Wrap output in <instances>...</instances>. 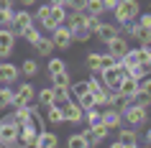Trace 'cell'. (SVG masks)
<instances>
[{
    "label": "cell",
    "instance_id": "cell-30",
    "mask_svg": "<svg viewBox=\"0 0 151 148\" xmlns=\"http://www.w3.org/2000/svg\"><path fill=\"white\" fill-rule=\"evenodd\" d=\"M67 100H72L69 87H54V105H64Z\"/></svg>",
    "mask_w": 151,
    "mask_h": 148
},
{
    "label": "cell",
    "instance_id": "cell-1",
    "mask_svg": "<svg viewBox=\"0 0 151 148\" xmlns=\"http://www.w3.org/2000/svg\"><path fill=\"white\" fill-rule=\"evenodd\" d=\"M123 115V123H128L131 128H143V125L149 123V107H143L138 102H128V107L120 112Z\"/></svg>",
    "mask_w": 151,
    "mask_h": 148
},
{
    "label": "cell",
    "instance_id": "cell-24",
    "mask_svg": "<svg viewBox=\"0 0 151 148\" xmlns=\"http://www.w3.org/2000/svg\"><path fill=\"white\" fill-rule=\"evenodd\" d=\"M18 36H21L23 41H28V44L33 46V44H36V41L41 39V31H39V26H33V23H31V26H26V28H23L21 33H18Z\"/></svg>",
    "mask_w": 151,
    "mask_h": 148
},
{
    "label": "cell",
    "instance_id": "cell-33",
    "mask_svg": "<svg viewBox=\"0 0 151 148\" xmlns=\"http://www.w3.org/2000/svg\"><path fill=\"white\" fill-rule=\"evenodd\" d=\"M90 87H87V79H77V82H72L69 84V92H72V97H80V94H85Z\"/></svg>",
    "mask_w": 151,
    "mask_h": 148
},
{
    "label": "cell",
    "instance_id": "cell-10",
    "mask_svg": "<svg viewBox=\"0 0 151 148\" xmlns=\"http://www.w3.org/2000/svg\"><path fill=\"white\" fill-rule=\"evenodd\" d=\"M115 92H118L120 97H128V100H133V94L138 92V79H133L131 74H126V71H123V77H120L118 89H115Z\"/></svg>",
    "mask_w": 151,
    "mask_h": 148
},
{
    "label": "cell",
    "instance_id": "cell-50",
    "mask_svg": "<svg viewBox=\"0 0 151 148\" xmlns=\"http://www.w3.org/2000/svg\"><path fill=\"white\" fill-rule=\"evenodd\" d=\"M146 143H151V128H149V133H146Z\"/></svg>",
    "mask_w": 151,
    "mask_h": 148
},
{
    "label": "cell",
    "instance_id": "cell-9",
    "mask_svg": "<svg viewBox=\"0 0 151 148\" xmlns=\"http://www.w3.org/2000/svg\"><path fill=\"white\" fill-rule=\"evenodd\" d=\"M21 77V66L10 64L8 59H0V84H16Z\"/></svg>",
    "mask_w": 151,
    "mask_h": 148
},
{
    "label": "cell",
    "instance_id": "cell-44",
    "mask_svg": "<svg viewBox=\"0 0 151 148\" xmlns=\"http://www.w3.org/2000/svg\"><path fill=\"white\" fill-rule=\"evenodd\" d=\"M136 59L141 64H149V46H138L136 49Z\"/></svg>",
    "mask_w": 151,
    "mask_h": 148
},
{
    "label": "cell",
    "instance_id": "cell-13",
    "mask_svg": "<svg viewBox=\"0 0 151 148\" xmlns=\"http://www.w3.org/2000/svg\"><path fill=\"white\" fill-rule=\"evenodd\" d=\"M118 33H120L118 23H103V21H100V26L95 28V36H97L100 41H103V44H108L110 39H115Z\"/></svg>",
    "mask_w": 151,
    "mask_h": 148
},
{
    "label": "cell",
    "instance_id": "cell-46",
    "mask_svg": "<svg viewBox=\"0 0 151 148\" xmlns=\"http://www.w3.org/2000/svg\"><path fill=\"white\" fill-rule=\"evenodd\" d=\"M103 5H105V10H115V5H118V0H103Z\"/></svg>",
    "mask_w": 151,
    "mask_h": 148
},
{
    "label": "cell",
    "instance_id": "cell-15",
    "mask_svg": "<svg viewBox=\"0 0 151 148\" xmlns=\"http://www.w3.org/2000/svg\"><path fill=\"white\" fill-rule=\"evenodd\" d=\"M123 148H136L138 146V133L133 128H118V138H115Z\"/></svg>",
    "mask_w": 151,
    "mask_h": 148
},
{
    "label": "cell",
    "instance_id": "cell-48",
    "mask_svg": "<svg viewBox=\"0 0 151 148\" xmlns=\"http://www.w3.org/2000/svg\"><path fill=\"white\" fill-rule=\"evenodd\" d=\"M39 0H21V5H36Z\"/></svg>",
    "mask_w": 151,
    "mask_h": 148
},
{
    "label": "cell",
    "instance_id": "cell-21",
    "mask_svg": "<svg viewBox=\"0 0 151 148\" xmlns=\"http://www.w3.org/2000/svg\"><path fill=\"white\" fill-rule=\"evenodd\" d=\"M33 49H36V54H39V56H51L56 46H54V41H51V36H49V39H44V36H41V39L33 44Z\"/></svg>",
    "mask_w": 151,
    "mask_h": 148
},
{
    "label": "cell",
    "instance_id": "cell-20",
    "mask_svg": "<svg viewBox=\"0 0 151 148\" xmlns=\"http://www.w3.org/2000/svg\"><path fill=\"white\" fill-rule=\"evenodd\" d=\"M36 105L39 107H51L54 105V87H44L41 92H36Z\"/></svg>",
    "mask_w": 151,
    "mask_h": 148
},
{
    "label": "cell",
    "instance_id": "cell-29",
    "mask_svg": "<svg viewBox=\"0 0 151 148\" xmlns=\"http://www.w3.org/2000/svg\"><path fill=\"white\" fill-rule=\"evenodd\" d=\"M85 13H90V16H103L105 13L103 0H87V3H85Z\"/></svg>",
    "mask_w": 151,
    "mask_h": 148
},
{
    "label": "cell",
    "instance_id": "cell-4",
    "mask_svg": "<svg viewBox=\"0 0 151 148\" xmlns=\"http://www.w3.org/2000/svg\"><path fill=\"white\" fill-rule=\"evenodd\" d=\"M62 115H64V123H72V125H80L82 117H85V110L80 107L77 100H67L62 105Z\"/></svg>",
    "mask_w": 151,
    "mask_h": 148
},
{
    "label": "cell",
    "instance_id": "cell-3",
    "mask_svg": "<svg viewBox=\"0 0 151 148\" xmlns=\"http://www.w3.org/2000/svg\"><path fill=\"white\" fill-rule=\"evenodd\" d=\"M18 130H21V125L16 123L13 112L5 115L0 120V146H16L18 143Z\"/></svg>",
    "mask_w": 151,
    "mask_h": 148
},
{
    "label": "cell",
    "instance_id": "cell-31",
    "mask_svg": "<svg viewBox=\"0 0 151 148\" xmlns=\"http://www.w3.org/2000/svg\"><path fill=\"white\" fill-rule=\"evenodd\" d=\"M77 102H80V107L82 110H90V107H97V102H95V94L90 92H85V94H80V97H77Z\"/></svg>",
    "mask_w": 151,
    "mask_h": 148
},
{
    "label": "cell",
    "instance_id": "cell-39",
    "mask_svg": "<svg viewBox=\"0 0 151 148\" xmlns=\"http://www.w3.org/2000/svg\"><path fill=\"white\" fill-rule=\"evenodd\" d=\"M90 36H92V31H90L87 26H82V28H74V31H72V39H74V41H87Z\"/></svg>",
    "mask_w": 151,
    "mask_h": 148
},
{
    "label": "cell",
    "instance_id": "cell-40",
    "mask_svg": "<svg viewBox=\"0 0 151 148\" xmlns=\"http://www.w3.org/2000/svg\"><path fill=\"white\" fill-rule=\"evenodd\" d=\"M82 135H85V140H87V146H97V143H103V140L92 133V128H90V125H87V128H82Z\"/></svg>",
    "mask_w": 151,
    "mask_h": 148
},
{
    "label": "cell",
    "instance_id": "cell-18",
    "mask_svg": "<svg viewBox=\"0 0 151 148\" xmlns=\"http://www.w3.org/2000/svg\"><path fill=\"white\" fill-rule=\"evenodd\" d=\"M59 146V135L51 130H41L39 135H36V148H54Z\"/></svg>",
    "mask_w": 151,
    "mask_h": 148
},
{
    "label": "cell",
    "instance_id": "cell-37",
    "mask_svg": "<svg viewBox=\"0 0 151 148\" xmlns=\"http://www.w3.org/2000/svg\"><path fill=\"white\" fill-rule=\"evenodd\" d=\"M87 125H95V123H100V110L97 107H90V110H85V117H82Z\"/></svg>",
    "mask_w": 151,
    "mask_h": 148
},
{
    "label": "cell",
    "instance_id": "cell-26",
    "mask_svg": "<svg viewBox=\"0 0 151 148\" xmlns=\"http://www.w3.org/2000/svg\"><path fill=\"white\" fill-rule=\"evenodd\" d=\"M13 107V89L10 84H0V110Z\"/></svg>",
    "mask_w": 151,
    "mask_h": 148
},
{
    "label": "cell",
    "instance_id": "cell-38",
    "mask_svg": "<svg viewBox=\"0 0 151 148\" xmlns=\"http://www.w3.org/2000/svg\"><path fill=\"white\" fill-rule=\"evenodd\" d=\"M90 128H92V133H95L100 140H105L108 135H110V128H108L105 123H95V125H90Z\"/></svg>",
    "mask_w": 151,
    "mask_h": 148
},
{
    "label": "cell",
    "instance_id": "cell-23",
    "mask_svg": "<svg viewBox=\"0 0 151 148\" xmlns=\"http://www.w3.org/2000/svg\"><path fill=\"white\" fill-rule=\"evenodd\" d=\"M46 123H49V125H62V123H64L62 105H51V107H46Z\"/></svg>",
    "mask_w": 151,
    "mask_h": 148
},
{
    "label": "cell",
    "instance_id": "cell-14",
    "mask_svg": "<svg viewBox=\"0 0 151 148\" xmlns=\"http://www.w3.org/2000/svg\"><path fill=\"white\" fill-rule=\"evenodd\" d=\"M105 46H108V51H110L115 59H120V56H123L128 49H131V46H128V39H126V36H120V33L115 36V39H110L108 44H105Z\"/></svg>",
    "mask_w": 151,
    "mask_h": 148
},
{
    "label": "cell",
    "instance_id": "cell-47",
    "mask_svg": "<svg viewBox=\"0 0 151 148\" xmlns=\"http://www.w3.org/2000/svg\"><path fill=\"white\" fill-rule=\"evenodd\" d=\"M13 8V0H0V10H8Z\"/></svg>",
    "mask_w": 151,
    "mask_h": 148
},
{
    "label": "cell",
    "instance_id": "cell-11",
    "mask_svg": "<svg viewBox=\"0 0 151 148\" xmlns=\"http://www.w3.org/2000/svg\"><path fill=\"white\" fill-rule=\"evenodd\" d=\"M64 21H67V8H64V5H51V13H49V21L44 26H41V28H46L49 33L54 31L56 26H62Z\"/></svg>",
    "mask_w": 151,
    "mask_h": 148
},
{
    "label": "cell",
    "instance_id": "cell-12",
    "mask_svg": "<svg viewBox=\"0 0 151 148\" xmlns=\"http://www.w3.org/2000/svg\"><path fill=\"white\" fill-rule=\"evenodd\" d=\"M100 123H105L110 130H118L120 125H123V115H120L115 107H105L103 112H100Z\"/></svg>",
    "mask_w": 151,
    "mask_h": 148
},
{
    "label": "cell",
    "instance_id": "cell-28",
    "mask_svg": "<svg viewBox=\"0 0 151 148\" xmlns=\"http://www.w3.org/2000/svg\"><path fill=\"white\" fill-rule=\"evenodd\" d=\"M21 74H23V77H36V74H39V61H36V59H26L23 64H21Z\"/></svg>",
    "mask_w": 151,
    "mask_h": 148
},
{
    "label": "cell",
    "instance_id": "cell-49",
    "mask_svg": "<svg viewBox=\"0 0 151 148\" xmlns=\"http://www.w3.org/2000/svg\"><path fill=\"white\" fill-rule=\"evenodd\" d=\"M51 5H64V0H49Z\"/></svg>",
    "mask_w": 151,
    "mask_h": 148
},
{
    "label": "cell",
    "instance_id": "cell-25",
    "mask_svg": "<svg viewBox=\"0 0 151 148\" xmlns=\"http://www.w3.org/2000/svg\"><path fill=\"white\" fill-rule=\"evenodd\" d=\"M126 74H131L133 79H138V82H141L143 77H149V74H151V66H149V64H141V61H138V64H133L131 69H126Z\"/></svg>",
    "mask_w": 151,
    "mask_h": 148
},
{
    "label": "cell",
    "instance_id": "cell-8",
    "mask_svg": "<svg viewBox=\"0 0 151 148\" xmlns=\"http://www.w3.org/2000/svg\"><path fill=\"white\" fill-rule=\"evenodd\" d=\"M97 77L103 79V84L108 87V89H118V82H120V77H123V69H120L118 64H113V66L100 69V74H97Z\"/></svg>",
    "mask_w": 151,
    "mask_h": 148
},
{
    "label": "cell",
    "instance_id": "cell-41",
    "mask_svg": "<svg viewBox=\"0 0 151 148\" xmlns=\"http://www.w3.org/2000/svg\"><path fill=\"white\" fill-rule=\"evenodd\" d=\"M113 64H118V59L110 54V51H105V54H100V69H105V66H113Z\"/></svg>",
    "mask_w": 151,
    "mask_h": 148
},
{
    "label": "cell",
    "instance_id": "cell-34",
    "mask_svg": "<svg viewBox=\"0 0 151 148\" xmlns=\"http://www.w3.org/2000/svg\"><path fill=\"white\" fill-rule=\"evenodd\" d=\"M49 74H56V71H64L67 69V61L64 59H54V56H49V64H46Z\"/></svg>",
    "mask_w": 151,
    "mask_h": 148
},
{
    "label": "cell",
    "instance_id": "cell-6",
    "mask_svg": "<svg viewBox=\"0 0 151 148\" xmlns=\"http://www.w3.org/2000/svg\"><path fill=\"white\" fill-rule=\"evenodd\" d=\"M51 41H54L56 49H62V51H67V49H72V44H74V39H72V31L67 28V26H56L54 31H51Z\"/></svg>",
    "mask_w": 151,
    "mask_h": 148
},
{
    "label": "cell",
    "instance_id": "cell-27",
    "mask_svg": "<svg viewBox=\"0 0 151 148\" xmlns=\"http://www.w3.org/2000/svg\"><path fill=\"white\" fill-rule=\"evenodd\" d=\"M51 77V87H69L72 84V77H69V71L64 69V71H56V74H49Z\"/></svg>",
    "mask_w": 151,
    "mask_h": 148
},
{
    "label": "cell",
    "instance_id": "cell-17",
    "mask_svg": "<svg viewBox=\"0 0 151 148\" xmlns=\"http://www.w3.org/2000/svg\"><path fill=\"white\" fill-rule=\"evenodd\" d=\"M36 135H39V130L33 128V125H21V130H18V143L21 146H36Z\"/></svg>",
    "mask_w": 151,
    "mask_h": 148
},
{
    "label": "cell",
    "instance_id": "cell-32",
    "mask_svg": "<svg viewBox=\"0 0 151 148\" xmlns=\"http://www.w3.org/2000/svg\"><path fill=\"white\" fill-rule=\"evenodd\" d=\"M49 13H51V3H46V5H39L36 8V16H33V21H39V26H44L49 21Z\"/></svg>",
    "mask_w": 151,
    "mask_h": 148
},
{
    "label": "cell",
    "instance_id": "cell-22",
    "mask_svg": "<svg viewBox=\"0 0 151 148\" xmlns=\"http://www.w3.org/2000/svg\"><path fill=\"white\" fill-rule=\"evenodd\" d=\"M133 39L138 41V46H151V28H146V26H138V23H136Z\"/></svg>",
    "mask_w": 151,
    "mask_h": 148
},
{
    "label": "cell",
    "instance_id": "cell-16",
    "mask_svg": "<svg viewBox=\"0 0 151 148\" xmlns=\"http://www.w3.org/2000/svg\"><path fill=\"white\" fill-rule=\"evenodd\" d=\"M31 23H33V16L28 13V10H16V13H13V26H10V28H13V33L18 36L26 26H31Z\"/></svg>",
    "mask_w": 151,
    "mask_h": 148
},
{
    "label": "cell",
    "instance_id": "cell-43",
    "mask_svg": "<svg viewBox=\"0 0 151 148\" xmlns=\"http://www.w3.org/2000/svg\"><path fill=\"white\" fill-rule=\"evenodd\" d=\"M138 92H141V94H146V97L151 100V77H143L141 82H138Z\"/></svg>",
    "mask_w": 151,
    "mask_h": 148
},
{
    "label": "cell",
    "instance_id": "cell-5",
    "mask_svg": "<svg viewBox=\"0 0 151 148\" xmlns=\"http://www.w3.org/2000/svg\"><path fill=\"white\" fill-rule=\"evenodd\" d=\"M33 100H36V87L31 82H23L13 89V105H31Z\"/></svg>",
    "mask_w": 151,
    "mask_h": 148
},
{
    "label": "cell",
    "instance_id": "cell-35",
    "mask_svg": "<svg viewBox=\"0 0 151 148\" xmlns=\"http://www.w3.org/2000/svg\"><path fill=\"white\" fill-rule=\"evenodd\" d=\"M67 146H69V148H90L82 133H74V135H69V138H67Z\"/></svg>",
    "mask_w": 151,
    "mask_h": 148
},
{
    "label": "cell",
    "instance_id": "cell-51",
    "mask_svg": "<svg viewBox=\"0 0 151 148\" xmlns=\"http://www.w3.org/2000/svg\"><path fill=\"white\" fill-rule=\"evenodd\" d=\"M149 66H151V46H149Z\"/></svg>",
    "mask_w": 151,
    "mask_h": 148
},
{
    "label": "cell",
    "instance_id": "cell-42",
    "mask_svg": "<svg viewBox=\"0 0 151 148\" xmlns=\"http://www.w3.org/2000/svg\"><path fill=\"white\" fill-rule=\"evenodd\" d=\"M118 28H120V36L128 39V36H133V31H136V21H126V23H120Z\"/></svg>",
    "mask_w": 151,
    "mask_h": 148
},
{
    "label": "cell",
    "instance_id": "cell-7",
    "mask_svg": "<svg viewBox=\"0 0 151 148\" xmlns=\"http://www.w3.org/2000/svg\"><path fill=\"white\" fill-rule=\"evenodd\" d=\"M16 33H13V28H3L0 26V59H10V54H13V46H16Z\"/></svg>",
    "mask_w": 151,
    "mask_h": 148
},
{
    "label": "cell",
    "instance_id": "cell-36",
    "mask_svg": "<svg viewBox=\"0 0 151 148\" xmlns=\"http://www.w3.org/2000/svg\"><path fill=\"white\" fill-rule=\"evenodd\" d=\"M85 64H87V69L92 71V74H100V54H87V59H85Z\"/></svg>",
    "mask_w": 151,
    "mask_h": 148
},
{
    "label": "cell",
    "instance_id": "cell-2",
    "mask_svg": "<svg viewBox=\"0 0 151 148\" xmlns=\"http://www.w3.org/2000/svg\"><path fill=\"white\" fill-rule=\"evenodd\" d=\"M141 16V3L138 0H118V5L113 10V18H115V23H126V21H136V18Z\"/></svg>",
    "mask_w": 151,
    "mask_h": 148
},
{
    "label": "cell",
    "instance_id": "cell-19",
    "mask_svg": "<svg viewBox=\"0 0 151 148\" xmlns=\"http://www.w3.org/2000/svg\"><path fill=\"white\" fill-rule=\"evenodd\" d=\"M28 125H33V128H36V130H46V117L41 115V110H39V105H36V107H31L28 110Z\"/></svg>",
    "mask_w": 151,
    "mask_h": 148
},
{
    "label": "cell",
    "instance_id": "cell-45",
    "mask_svg": "<svg viewBox=\"0 0 151 148\" xmlns=\"http://www.w3.org/2000/svg\"><path fill=\"white\" fill-rule=\"evenodd\" d=\"M136 23H138V26H146V28H151V13H141V16L136 18Z\"/></svg>",
    "mask_w": 151,
    "mask_h": 148
}]
</instances>
